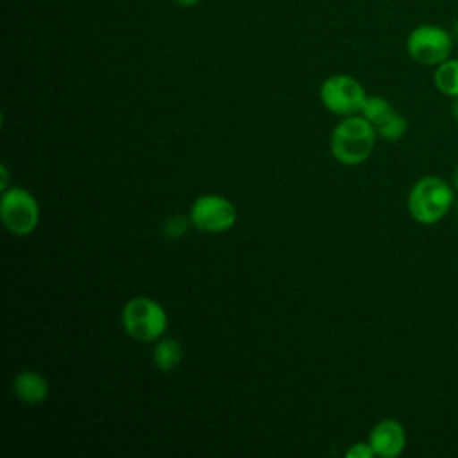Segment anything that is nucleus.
Masks as SVG:
<instances>
[{
  "label": "nucleus",
  "mask_w": 458,
  "mask_h": 458,
  "mask_svg": "<svg viewBox=\"0 0 458 458\" xmlns=\"http://www.w3.org/2000/svg\"><path fill=\"white\" fill-rule=\"evenodd\" d=\"M363 86L351 75H331L320 86V100L324 107L338 116L358 114L367 100Z\"/></svg>",
  "instance_id": "nucleus-6"
},
{
  "label": "nucleus",
  "mask_w": 458,
  "mask_h": 458,
  "mask_svg": "<svg viewBox=\"0 0 458 458\" xmlns=\"http://www.w3.org/2000/svg\"><path fill=\"white\" fill-rule=\"evenodd\" d=\"M394 106L383 98V97H377V95H372V97H367L365 104H363V109H361V116H365L372 127H377L385 118H388L392 113H394Z\"/></svg>",
  "instance_id": "nucleus-12"
},
{
  "label": "nucleus",
  "mask_w": 458,
  "mask_h": 458,
  "mask_svg": "<svg viewBox=\"0 0 458 458\" xmlns=\"http://www.w3.org/2000/svg\"><path fill=\"white\" fill-rule=\"evenodd\" d=\"M369 444L376 456L397 458L406 449L404 426L395 419H383L370 429Z\"/></svg>",
  "instance_id": "nucleus-8"
},
{
  "label": "nucleus",
  "mask_w": 458,
  "mask_h": 458,
  "mask_svg": "<svg viewBox=\"0 0 458 458\" xmlns=\"http://www.w3.org/2000/svg\"><path fill=\"white\" fill-rule=\"evenodd\" d=\"M345 456L347 458H372L376 456L372 445L367 442H358V444H352L347 451H345Z\"/></svg>",
  "instance_id": "nucleus-14"
},
{
  "label": "nucleus",
  "mask_w": 458,
  "mask_h": 458,
  "mask_svg": "<svg viewBox=\"0 0 458 458\" xmlns=\"http://www.w3.org/2000/svg\"><path fill=\"white\" fill-rule=\"evenodd\" d=\"M453 186L458 191V165L454 166V172H453Z\"/></svg>",
  "instance_id": "nucleus-18"
},
{
  "label": "nucleus",
  "mask_w": 458,
  "mask_h": 458,
  "mask_svg": "<svg viewBox=\"0 0 458 458\" xmlns=\"http://www.w3.org/2000/svg\"><path fill=\"white\" fill-rule=\"evenodd\" d=\"M433 84L444 97H458V57H449L435 66Z\"/></svg>",
  "instance_id": "nucleus-10"
},
{
  "label": "nucleus",
  "mask_w": 458,
  "mask_h": 458,
  "mask_svg": "<svg viewBox=\"0 0 458 458\" xmlns=\"http://www.w3.org/2000/svg\"><path fill=\"white\" fill-rule=\"evenodd\" d=\"M13 392L25 404H39L48 397V383L34 370H21L13 379Z\"/></svg>",
  "instance_id": "nucleus-9"
},
{
  "label": "nucleus",
  "mask_w": 458,
  "mask_h": 458,
  "mask_svg": "<svg viewBox=\"0 0 458 458\" xmlns=\"http://www.w3.org/2000/svg\"><path fill=\"white\" fill-rule=\"evenodd\" d=\"M374 129H376V134L379 138H383L386 141H399L406 134V131H408V122H406V118L401 113L394 111L388 118H385Z\"/></svg>",
  "instance_id": "nucleus-13"
},
{
  "label": "nucleus",
  "mask_w": 458,
  "mask_h": 458,
  "mask_svg": "<svg viewBox=\"0 0 458 458\" xmlns=\"http://www.w3.org/2000/svg\"><path fill=\"white\" fill-rule=\"evenodd\" d=\"M236 208L234 204L222 195L208 193L200 195L195 199L191 211H190V220L191 224L204 233H225L236 224Z\"/></svg>",
  "instance_id": "nucleus-7"
},
{
  "label": "nucleus",
  "mask_w": 458,
  "mask_h": 458,
  "mask_svg": "<svg viewBox=\"0 0 458 458\" xmlns=\"http://www.w3.org/2000/svg\"><path fill=\"white\" fill-rule=\"evenodd\" d=\"M406 50L415 63L424 66H438L451 57L453 38L444 27L424 23L408 34Z\"/></svg>",
  "instance_id": "nucleus-4"
},
{
  "label": "nucleus",
  "mask_w": 458,
  "mask_h": 458,
  "mask_svg": "<svg viewBox=\"0 0 458 458\" xmlns=\"http://www.w3.org/2000/svg\"><path fill=\"white\" fill-rule=\"evenodd\" d=\"M451 116L454 120H458V97L453 98V102H451Z\"/></svg>",
  "instance_id": "nucleus-16"
},
{
  "label": "nucleus",
  "mask_w": 458,
  "mask_h": 458,
  "mask_svg": "<svg viewBox=\"0 0 458 458\" xmlns=\"http://www.w3.org/2000/svg\"><path fill=\"white\" fill-rule=\"evenodd\" d=\"M0 174H2V182H0V190L4 191V190H7V168L2 165V168H0Z\"/></svg>",
  "instance_id": "nucleus-15"
},
{
  "label": "nucleus",
  "mask_w": 458,
  "mask_h": 458,
  "mask_svg": "<svg viewBox=\"0 0 458 458\" xmlns=\"http://www.w3.org/2000/svg\"><path fill=\"white\" fill-rule=\"evenodd\" d=\"M152 360H154V365L159 370L168 372V370L175 369L181 363V360H182V347L174 338H163V340H159L154 345Z\"/></svg>",
  "instance_id": "nucleus-11"
},
{
  "label": "nucleus",
  "mask_w": 458,
  "mask_h": 458,
  "mask_svg": "<svg viewBox=\"0 0 458 458\" xmlns=\"http://www.w3.org/2000/svg\"><path fill=\"white\" fill-rule=\"evenodd\" d=\"M0 218L5 229L16 236L32 233L39 222V208L32 193L20 186H11L0 197Z\"/></svg>",
  "instance_id": "nucleus-5"
},
{
  "label": "nucleus",
  "mask_w": 458,
  "mask_h": 458,
  "mask_svg": "<svg viewBox=\"0 0 458 458\" xmlns=\"http://www.w3.org/2000/svg\"><path fill=\"white\" fill-rule=\"evenodd\" d=\"M122 326L131 338L148 344L163 336L168 326V317L157 301L140 295L125 302L122 310Z\"/></svg>",
  "instance_id": "nucleus-3"
},
{
  "label": "nucleus",
  "mask_w": 458,
  "mask_h": 458,
  "mask_svg": "<svg viewBox=\"0 0 458 458\" xmlns=\"http://www.w3.org/2000/svg\"><path fill=\"white\" fill-rule=\"evenodd\" d=\"M454 186L438 175H422L417 179L406 199L410 216L420 225L442 222L456 204Z\"/></svg>",
  "instance_id": "nucleus-1"
},
{
  "label": "nucleus",
  "mask_w": 458,
  "mask_h": 458,
  "mask_svg": "<svg viewBox=\"0 0 458 458\" xmlns=\"http://www.w3.org/2000/svg\"><path fill=\"white\" fill-rule=\"evenodd\" d=\"M376 129L361 114L344 116L331 132L329 147L333 157L347 166L365 163L376 145Z\"/></svg>",
  "instance_id": "nucleus-2"
},
{
  "label": "nucleus",
  "mask_w": 458,
  "mask_h": 458,
  "mask_svg": "<svg viewBox=\"0 0 458 458\" xmlns=\"http://www.w3.org/2000/svg\"><path fill=\"white\" fill-rule=\"evenodd\" d=\"M179 5H182V7H191V5H195V4H199L200 0H175Z\"/></svg>",
  "instance_id": "nucleus-17"
}]
</instances>
